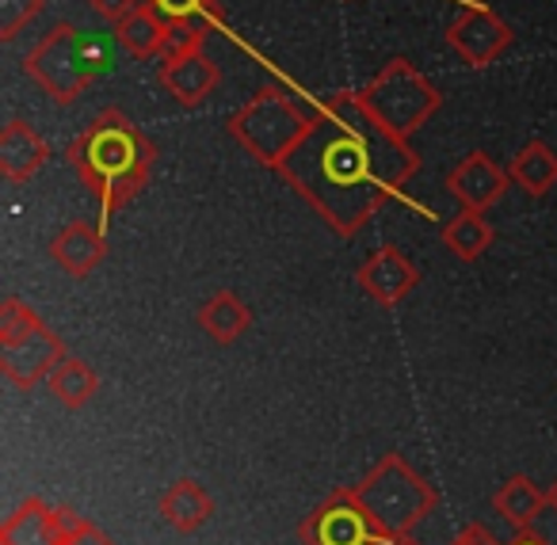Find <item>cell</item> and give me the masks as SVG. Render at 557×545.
Masks as SVG:
<instances>
[{"mask_svg": "<svg viewBox=\"0 0 557 545\" xmlns=\"http://www.w3.org/2000/svg\"><path fill=\"white\" fill-rule=\"evenodd\" d=\"M417 169L420 157L371 115L363 92H336L310 111V126L275 172L318 210L329 230L356 237L409 187Z\"/></svg>", "mask_w": 557, "mask_h": 545, "instance_id": "obj_1", "label": "cell"}, {"mask_svg": "<svg viewBox=\"0 0 557 545\" xmlns=\"http://www.w3.org/2000/svg\"><path fill=\"white\" fill-rule=\"evenodd\" d=\"M65 161L81 176V184L100 202V225L108 222L141 195L149 172L157 164V146L123 115L119 108H103L65 149Z\"/></svg>", "mask_w": 557, "mask_h": 545, "instance_id": "obj_2", "label": "cell"}, {"mask_svg": "<svg viewBox=\"0 0 557 545\" xmlns=\"http://www.w3.org/2000/svg\"><path fill=\"white\" fill-rule=\"evenodd\" d=\"M111 50L100 35H88L73 24H54L32 54L24 58V73L62 108H73L88 85L111 73Z\"/></svg>", "mask_w": 557, "mask_h": 545, "instance_id": "obj_3", "label": "cell"}, {"mask_svg": "<svg viewBox=\"0 0 557 545\" xmlns=\"http://www.w3.org/2000/svg\"><path fill=\"white\" fill-rule=\"evenodd\" d=\"M359 499V507L367 511V519L374 522L386 542L394 537L417 534V527L435 511V488L401 458V454H386L379 466L367 473V481L359 488H351Z\"/></svg>", "mask_w": 557, "mask_h": 545, "instance_id": "obj_4", "label": "cell"}, {"mask_svg": "<svg viewBox=\"0 0 557 545\" xmlns=\"http://www.w3.org/2000/svg\"><path fill=\"white\" fill-rule=\"evenodd\" d=\"M310 126V111H302L283 88H260L237 115H230L225 131L263 169H278L298 138Z\"/></svg>", "mask_w": 557, "mask_h": 545, "instance_id": "obj_5", "label": "cell"}, {"mask_svg": "<svg viewBox=\"0 0 557 545\" xmlns=\"http://www.w3.org/2000/svg\"><path fill=\"white\" fill-rule=\"evenodd\" d=\"M363 103L389 134L409 141L435 111L443 108V92L409 62V58H389L374 80L363 88Z\"/></svg>", "mask_w": 557, "mask_h": 545, "instance_id": "obj_6", "label": "cell"}, {"mask_svg": "<svg viewBox=\"0 0 557 545\" xmlns=\"http://www.w3.org/2000/svg\"><path fill=\"white\" fill-rule=\"evenodd\" d=\"M65 359V347L42 317L20 298H4L0 309V370L16 389L47 382L54 367Z\"/></svg>", "mask_w": 557, "mask_h": 545, "instance_id": "obj_7", "label": "cell"}, {"mask_svg": "<svg viewBox=\"0 0 557 545\" xmlns=\"http://www.w3.org/2000/svg\"><path fill=\"white\" fill-rule=\"evenodd\" d=\"M306 545H374L386 537L374 530V522L367 519V511L359 507L356 492H336L329 496L310 519L298 527Z\"/></svg>", "mask_w": 557, "mask_h": 545, "instance_id": "obj_8", "label": "cell"}, {"mask_svg": "<svg viewBox=\"0 0 557 545\" xmlns=\"http://www.w3.org/2000/svg\"><path fill=\"white\" fill-rule=\"evenodd\" d=\"M516 42V32L488 9H462L447 27V47L473 70L500 62L504 50Z\"/></svg>", "mask_w": 557, "mask_h": 545, "instance_id": "obj_9", "label": "cell"}, {"mask_svg": "<svg viewBox=\"0 0 557 545\" xmlns=\"http://www.w3.org/2000/svg\"><path fill=\"white\" fill-rule=\"evenodd\" d=\"M161 88L180 103L184 111H195L218 92L222 85V70L214 65V58L207 50H187V54L161 58V70H157Z\"/></svg>", "mask_w": 557, "mask_h": 545, "instance_id": "obj_10", "label": "cell"}, {"mask_svg": "<svg viewBox=\"0 0 557 545\" xmlns=\"http://www.w3.org/2000/svg\"><path fill=\"white\" fill-rule=\"evenodd\" d=\"M417 283H420L417 263L394 245H382L379 252L359 268V290L382 309H394L397 301H405Z\"/></svg>", "mask_w": 557, "mask_h": 545, "instance_id": "obj_11", "label": "cell"}, {"mask_svg": "<svg viewBox=\"0 0 557 545\" xmlns=\"http://www.w3.org/2000/svg\"><path fill=\"white\" fill-rule=\"evenodd\" d=\"M447 187L462 207L488 210L493 202L504 199V191L511 187V176H508V169H500L488 153L473 149L470 157H462V161L447 172Z\"/></svg>", "mask_w": 557, "mask_h": 545, "instance_id": "obj_12", "label": "cell"}, {"mask_svg": "<svg viewBox=\"0 0 557 545\" xmlns=\"http://www.w3.org/2000/svg\"><path fill=\"white\" fill-rule=\"evenodd\" d=\"M77 515L70 507H50L42 499H27L4 527L0 545H65V537L77 527Z\"/></svg>", "mask_w": 557, "mask_h": 545, "instance_id": "obj_13", "label": "cell"}, {"mask_svg": "<svg viewBox=\"0 0 557 545\" xmlns=\"http://www.w3.org/2000/svg\"><path fill=\"white\" fill-rule=\"evenodd\" d=\"M50 161V146L27 119H12L0 131V176L9 184H24L35 172H42Z\"/></svg>", "mask_w": 557, "mask_h": 545, "instance_id": "obj_14", "label": "cell"}, {"mask_svg": "<svg viewBox=\"0 0 557 545\" xmlns=\"http://www.w3.org/2000/svg\"><path fill=\"white\" fill-rule=\"evenodd\" d=\"M50 256H54V263L65 271V275H73V278L92 275V271L103 263V256H108L103 225L100 222L92 225V222H85V218H77V222H70L54 240H50Z\"/></svg>", "mask_w": 557, "mask_h": 545, "instance_id": "obj_15", "label": "cell"}, {"mask_svg": "<svg viewBox=\"0 0 557 545\" xmlns=\"http://www.w3.org/2000/svg\"><path fill=\"white\" fill-rule=\"evenodd\" d=\"M115 27V35L111 39L119 42V47L126 50L131 58H138V62H161L164 58V50H169V20L161 16V12L153 9V4H141V9H134L131 16H123L119 24H111Z\"/></svg>", "mask_w": 557, "mask_h": 545, "instance_id": "obj_16", "label": "cell"}, {"mask_svg": "<svg viewBox=\"0 0 557 545\" xmlns=\"http://www.w3.org/2000/svg\"><path fill=\"white\" fill-rule=\"evenodd\" d=\"M493 507L508 527H516L519 534H531L542 522V515L549 511V496L531 481V476H511L504 488H496Z\"/></svg>", "mask_w": 557, "mask_h": 545, "instance_id": "obj_17", "label": "cell"}, {"mask_svg": "<svg viewBox=\"0 0 557 545\" xmlns=\"http://www.w3.org/2000/svg\"><path fill=\"white\" fill-rule=\"evenodd\" d=\"M508 176H511V184H516L519 191L542 199V195H549L557 187V149L549 146V141L531 138L508 161Z\"/></svg>", "mask_w": 557, "mask_h": 545, "instance_id": "obj_18", "label": "cell"}, {"mask_svg": "<svg viewBox=\"0 0 557 545\" xmlns=\"http://www.w3.org/2000/svg\"><path fill=\"white\" fill-rule=\"evenodd\" d=\"M210 515H214V499L207 496V488L199 481H176L161 496V519L180 534L202 530L210 522Z\"/></svg>", "mask_w": 557, "mask_h": 545, "instance_id": "obj_19", "label": "cell"}, {"mask_svg": "<svg viewBox=\"0 0 557 545\" xmlns=\"http://www.w3.org/2000/svg\"><path fill=\"white\" fill-rule=\"evenodd\" d=\"M248 324H252V313H248V306L233 290H218L214 298H207L199 306V329L222 347L237 344Z\"/></svg>", "mask_w": 557, "mask_h": 545, "instance_id": "obj_20", "label": "cell"}, {"mask_svg": "<svg viewBox=\"0 0 557 545\" xmlns=\"http://www.w3.org/2000/svg\"><path fill=\"white\" fill-rule=\"evenodd\" d=\"M440 237H443V245H447L450 256L473 263V260H481V256L488 252V245H493V225L485 222V210L462 207L455 218H447V222H443Z\"/></svg>", "mask_w": 557, "mask_h": 545, "instance_id": "obj_21", "label": "cell"}, {"mask_svg": "<svg viewBox=\"0 0 557 545\" xmlns=\"http://www.w3.org/2000/svg\"><path fill=\"white\" fill-rule=\"evenodd\" d=\"M47 385H50V393L58 397V405L70 408V412H77V408H85L88 400L96 397V389H100V377H96V370L88 367V362L70 359V355H65V359L54 367V374L47 377Z\"/></svg>", "mask_w": 557, "mask_h": 545, "instance_id": "obj_22", "label": "cell"}, {"mask_svg": "<svg viewBox=\"0 0 557 545\" xmlns=\"http://www.w3.org/2000/svg\"><path fill=\"white\" fill-rule=\"evenodd\" d=\"M169 24H187V20H207V24H225V9L218 0H149Z\"/></svg>", "mask_w": 557, "mask_h": 545, "instance_id": "obj_23", "label": "cell"}, {"mask_svg": "<svg viewBox=\"0 0 557 545\" xmlns=\"http://www.w3.org/2000/svg\"><path fill=\"white\" fill-rule=\"evenodd\" d=\"M47 9V0H0V39H20L27 24Z\"/></svg>", "mask_w": 557, "mask_h": 545, "instance_id": "obj_24", "label": "cell"}, {"mask_svg": "<svg viewBox=\"0 0 557 545\" xmlns=\"http://www.w3.org/2000/svg\"><path fill=\"white\" fill-rule=\"evenodd\" d=\"M85 4L92 12H100V16L108 20V24H119V20L131 16L134 9H141L146 0H85Z\"/></svg>", "mask_w": 557, "mask_h": 545, "instance_id": "obj_25", "label": "cell"}, {"mask_svg": "<svg viewBox=\"0 0 557 545\" xmlns=\"http://www.w3.org/2000/svg\"><path fill=\"white\" fill-rule=\"evenodd\" d=\"M65 545H115L108 534H100V530L92 527V522H85L81 519L77 527H73V534L65 537Z\"/></svg>", "mask_w": 557, "mask_h": 545, "instance_id": "obj_26", "label": "cell"}, {"mask_svg": "<svg viewBox=\"0 0 557 545\" xmlns=\"http://www.w3.org/2000/svg\"><path fill=\"white\" fill-rule=\"evenodd\" d=\"M450 545H496V542L485 534V527H466L462 534H455V542Z\"/></svg>", "mask_w": 557, "mask_h": 545, "instance_id": "obj_27", "label": "cell"}, {"mask_svg": "<svg viewBox=\"0 0 557 545\" xmlns=\"http://www.w3.org/2000/svg\"><path fill=\"white\" fill-rule=\"evenodd\" d=\"M516 545H546V542H542V537H534V534H519Z\"/></svg>", "mask_w": 557, "mask_h": 545, "instance_id": "obj_28", "label": "cell"}, {"mask_svg": "<svg viewBox=\"0 0 557 545\" xmlns=\"http://www.w3.org/2000/svg\"><path fill=\"white\" fill-rule=\"evenodd\" d=\"M546 496H549V507H554V511H557V481L549 484V492H546Z\"/></svg>", "mask_w": 557, "mask_h": 545, "instance_id": "obj_29", "label": "cell"}, {"mask_svg": "<svg viewBox=\"0 0 557 545\" xmlns=\"http://www.w3.org/2000/svg\"><path fill=\"white\" fill-rule=\"evenodd\" d=\"M386 545H420L417 537H394V542H386Z\"/></svg>", "mask_w": 557, "mask_h": 545, "instance_id": "obj_30", "label": "cell"}]
</instances>
